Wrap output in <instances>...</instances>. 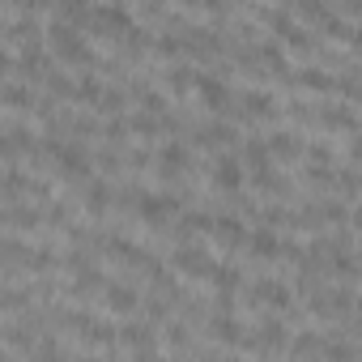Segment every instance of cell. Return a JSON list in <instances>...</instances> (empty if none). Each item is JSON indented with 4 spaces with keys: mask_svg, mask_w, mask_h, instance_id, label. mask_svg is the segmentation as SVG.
<instances>
[{
    "mask_svg": "<svg viewBox=\"0 0 362 362\" xmlns=\"http://www.w3.org/2000/svg\"><path fill=\"white\" fill-rule=\"evenodd\" d=\"M47 52L64 64H77V69H90L94 64V47L86 39L81 26H69V22H47Z\"/></svg>",
    "mask_w": 362,
    "mask_h": 362,
    "instance_id": "6da1fadb",
    "label": "cell"
},
{
    "mask_svg": "<svg viewBox=\"0 0 362 362\" xmlns=\"http://www.w3.org/2000/svg\"><path fill=\"white\" fill-rule=\"evenodd\" d=\"M136 214H141V222L149 226V230H162V226H170V222H179V201L170 197V192H141L136 197Z\"/></svg>",
    "mask_w": 362,
    "mask_h": 362,
    "instance_id": "7a4b0ae2",
    "label": "cell"
},
{
    "mask_svg": "<svg viewBox=\"0 0 362 362\" xmlns=\"http://www.w3.org/2000/svg\"><path fill=\"white\" fill-rule=\"evenodd\" d=\"M170 264H175V273H184V277H214L218 273V260L205 252V243H179Z\"/></svg>",
    "mask_w": 362,
    "mask_h": 362,
    "instance_id": "3957f363",
    "label": "cell"
},
{
    "mask_svg": "<svg viewBox=\"0 0 362 362\" xmlns=\"http://www.w3.org/2000/svg\"><path fill=\"white\" fill-rule=\"evenodd\" d=\"M86 26H90V30H103V35H119V39H124V35L136 26V18H132L124 5H94Z\"/></svg>",
    "mask_w": 362,
    "mask_h": 362,
    "instance_id": "277c9868",
    "label": "cell"
},
{
    "mask_svg": "<svg viewBox=\"0 0 362 362\" xmlns=\"http://www.w3.org/2000/svg\"><path fill=\"white\" fill-rule=\"evenodd\" d=\"M247 184V166L239 153H218L214 158V188L218 192H239Z\"/></svg>",
    "mask_w": 362,
    "mask_h": 362,
    "instance_id": "5b68a950",
    "label": "cell"
},
{
    "mask_svg": "<svg viewBox=\"0 0 362 362\" xmlns=\"http://www.w3.org/2000/svg\"><path fill=\"white\" fill-rule=\"evenodd\" d=\"M153 162H158V170H162L166 179H179V175H188L192 153H188V145H184V141H166V145H158Z\"/></svg>",
    "mask_w": 362,
    "mask_h": 362,
    "instance_id": "8992f818",
    "label": "cell"
},
{
    "mask_svg": "<svg viewBox=\"0 0 362 362\" xmlns=\"http://www.w3.org/2000/svg\"><path fill=\"white\" fill-rule=\"evenodd\" d=\"M197 98H201L209 111H226V107H230V81L218 77V73H201V81H197Z\"/></svg>",
    "mask_w": 362,
    "mask_h": 362,
    "instance_id": "52a82bcc",
    "label": "cell"
},
{
    "mask_svg": "<svg viewBox=\"0 0 362 362\" xmlns=\"http://www.w3.org/2000/svg\"><path fill=\"white\" fill-rule=\"evenodd\" d=\"M209 337H214L218 345H226V349H235V345H252V332H247L235 315H214V320H209Z\"/></svg>",
    "mask_w": 362,
    "mask_h": 362,
    "instance_id": "ba28073f",
    "label": "cell"
},
{
    "mask_svg": "<svg viewBox=\"0 0 362 362\" xmlns=\"http://www.w3.org/2000/svg\"><path fill=\"white\" fill-rule=\"evenodd\" d=\"M264 145H269L273 162H298V158H307V145H303V141H298V132H290V128H281V132L264 136Z\"/></svg>",
    "mask_w": 362,
    "mask_h": 362,
    "instance_id": "9c48e42d",
    "label": "cell"
},
{
    "mask_svg": "<svg viewBox=\"0 0 362 362\" xmlns=\"http://www.w3.org/2000/svg\"><path fill=\"white\" fill-rule=\"evenodd\" d=\"M214 214H205V209H184L179 214V222H175V230H179V239L184 243H197V235H214Z\"/></svg>",
    "mask_w": 362,
    "mask_h": 362,
    "instance_id": "30bf717a",
    "label": "cell"
},
{
    "mask_svg": "<svg viewBox=\"0 0 362 362\" xmlns=\"http://www.w3.org/2000/svg\"><path fill=\"white\" fill-rule=\"evenodd\" d=\"M252 298H256L260 307H273V311H286V307L294 303V294H290V286H286V281H273V277H264V281H256V286H252Z\"/></svg>",
    "mask_w": 362,
    "mask_h": 362,
    "instance_id": "8fae6325",
    "label": "cell"
},
{
    "mask_svg": "<svg viewBox=\"0 0 362 362\" xmlns=\"http://www.w3.org/2000/svg\"><path fill=\"white\" fill-rule=\"evenodd\" d=\"M247 252H252L256 260H277V256L286 252V243H281V235H277L273 226H260V230H252Z\"/></svg>",
    "mask_w": 362,
    "mask_h": 362,
    "instance_id": "7c38bea8",
    "label": "cell"
},
{
    "mask_svg": "<svg viewBox=\"0 0 362 362\" xmlns=\"http://www.w3.org/2000/svg\"><path fill=\"white\" fill-rule=\"evenodd\" d=\"M286 337H290V332H286V324H281V320H260V328L252 332V341H256L264 354H281V349L290 345Z\"/></svg>",
    "mask_w": 362,
    "mask_h": 362,
    "instance_id": "4fadbf2b",
    "label": "cell"
},
{
    "mask_svg": "<svg viewBox=\"0 0 362 362\" xmlns=\"http://www.w3.org/2000/svg\"><path fill=\"white\" fill-rule=\"evenodd\" d=\"M0 98H5L9 111H35V90H30V81L5 77V86H0Z\"/></svg>",
    "mask_w": 362,
    "mask_h": 362,
    "instance_id": "5bb4252c",
    "label": "cell"
},
{
    "mask_svg": "<svg viewBox=\"0 0 362 362\" xmlns=\"http://www.w3.org/2000/svg\"><path fill=\"white\" fill-rule=\"evenodd\" d=\"M273 111H277L273 90H260V86L243 90V115H252V119H273Z\"/></svg>",
    "mask_w": 362,
    "mask_h": 362,
    "instance_id": "9a60e30c",
    "label": "cell"
},
{
    "mask_svg": "<svg viewBox=\"0 0 362 362\" xmlns=\"http://www.w3.org/2000/svg\"><path fill=\"white\" fill-rule=\"evenodd\" d=\"M214 235L222 239V247H247V239H252V230L235 218V214H218V222H214Z\"/></svg>",
    "mask_w": 362,
    "mask_h": 362,
    "instance_id": "2e32d148",
    "label": "cell"
},
{
    "mask_svg": "<svg viewBox=\"0 0 362 362\" xmlns=\"http://www.w3.org/2000/svg\"><path fill=\"white\" fill-rule=\"evenodd\" d=\"M107 307H111V311H119V315H132V311L141 307V298H136V290H132V286L111 281V286H107Z\"/></svg>",
    "mask_w": 362,
    "mask_h": 362,
    "instance_id": "e0dca14e",
    "label": "cell"
},
{
    "mask_svg": "<svg viewBox=\"0 0 362 362\" xmlns=\"http://www.w3.org/2000/svg\"><path fill=\"white\" fill-rule=\"evenodd\" d=\"M111 201H115L111 184H103V179H90V184H86V214H107Z\"/></svg>",
    "mask_w": 362,
    "mask_h": 362,
    "instance_id": "ac0fdd59",
    "label": "cell"
},
{
    "mask_svg": "<svg viewBox=\"0 0 362 362\" xmlns=\"http://www.w3.org/2000/svg\"><path fill=\"white\" fill-rule=\"evenodd\" d=\"M320 124H324V128H332V132H337V128H345V132H354V128H358L354 111H349V107H337V103H324V107H320Z\"/></svg>",
    "mask_w": 362,
    "mask_h": 362,
    "instance_id": "d6986e66",
    "label": "cell"
},
{
    "mask_svg": "<svg viewBox=\"0 0 362 362\" xmlns=\"http://www.w3.org/2000/svg\"><path fill=\"white\" fill-rule=\"evenodd\" d=\"M197 81H201V73H197L192 64H175V69L166 73V86H170L175 94H197Z\"/></svg>",
    "mask_w": 362,
    "mask_h": 362,
    "instance_id": "ffe728a7",
    "label": "cell"
},
{
    "mask_svg": "<svg viewBox=\"0 0 362 362\" xmlns=\"http://www.w3.org/2000/svg\"><path fill=\"white\" fill-rule=\"evenodd\" d=\"M107 252H111L115 260H124V264H132V269H136V264H145V252H141L136 243H128L124 235H115V239L107 243Z\"/></svg>",
    "mask_w": 362,
    "mask_h": 362,
    "instance_id": "44dd1931",
    "label": "cell"
},
{
    "mask_svg": "<svg viewBox=\"0 0 362 362\" xmlns=\"http://www.w3.org/2000/svg\"><path fill=\"white\" fill-rule=\"evenodd\" d=\"M298 81H303L307 90H315V94H332V90H337V77H328V73H324V69H315V64H311V69H303V73H298Z\"/></svg>",
    "mask_w": 362,
    "mask_h": 362,
    "instance_id": "7402d4cb",
    "label": "cell"
},
{
    "mask_svg": "<svg viewBox=\"0 0 362 362\" xmlns=\"http://www.w3.org/2000/svg\"><path fill=\"white\" fill-rule=\"evenodd\" d=\"M128 124H132V132H136V136H145V141H149V136H158V132L166 128V119H158V115H149V111H132V115H128Z\"/></svg>",
    "mask_w": 362,
    "mask_h": 362,
    "instance_id": "603a6c76",
    "label": "cell"
},
{
    "mask_svg": "<svg viewBox=\"0 0 362 362\" xmlns=\"http://www.w3.org/2000/svg\"><path fill=\"white\" fill-rule=\"evenodd\" d=\"M214 286H218V298H230V294L243 286V277H239V269H235V264H218Z\"/></svg>",
    "mask_w": 362,
    "mask_h": 362,
    "instance_id": "cb8c5ba5",
    "label": "cell"
},
{
    "mask_svg": "<svg viewBox=\"0 0 362 362\" xmlns=\"http://www.w3.org/2000/svg\"><path fill=\"white\" fill-rule=\"evenodd\" d=\"M320 349H324V345H320V337H315V332H298V337H294V345H290V354H294L298 362H307V358H315Z\"/></svg>",
    "mask_w": 362,
    "mask_h": 362,
    "instance_id": "d4e9b609",
    "label": "cell"
},
{
    "mask_svg": "<svg viewBox=\"0 0 362 362\" xmlns=\"http://www.w3.org/2000/svg\"><path fill=\"white\" fill-rule=\"evenodd\" d=\"M119 341L145 354V349H149V328H145V324H124V328H119Z\"/></svg>",
    "mask_w": 362,
    "mask_h": 362,
    "instance_id": "484cf974",
    "label": "cell"
},
{
    "mask_svg": "<svg viewBox=\"0 0 362 362\" xmlns=\"http://www.w3.org/2000/svg\"><path fill=\"white\" fill-rule=\"evenodd\" d=\"M94 111H103V115H111V119H119V111H124V94H119L115 86H107V94H103V103H98Z\"/></svg>",
    "mask_w": 362,
    "mask_h": 362,
    "instance_id": "4316f807",
    "label": "cell"
},
{
    "mask_svg": "<svg viewBox=\"0 0 362 362\" xmlns=\"http://www.w3.org/2000/svg\"><path fill=\"white\" fill-rule=\"evenodd\" d=\"M324 358L328 362H354V349L349 345H324Z\"/></svg>",
    "mask_w": 362,
    "mask_h": 362,
    "instance_id": "83f0119b",
    "label": "cell"
},
{
    "mask_svg": "<svg viewBox=\"0 0 362 362\" xmlns=\"http://www.w3.org/2000/svg\"><path fill=\"white\" fill-rule=\"evenodd\" d=\"M349 158H354V162L362 166V136H354V145H349Z\"/></svg>",
    "mask_w": 362,
    "mask_h": 362,
    "instance_id": "f1b7e54d",
    "label": "cell"
},
{
    "mask_svg": "<svg viewBox=\"0 0 362 362\" xmlns=\"http://www.w3.org/2000/svg\"><path fill=\"white\" fill-rule=\"evenodd\" d=\"M354 230H358V235H362V205H358V209H354Z\"/></svg>",
    "mask_w": 362,
    "mask_h": 362,
    "instance_id": "f546056e",
    "label": "cell"
},
{
    "mask_svg": "<svg viewBox=\"0 0 362 362\" xmlns=\"http://www.w3.org/2000/svg\"><path fill=\"white\" fill-rule=\"evenodd\" d=\"M205 362H235V358H205Z\"/></svg>",
    "mask_w": 362,
    "mask_h": 362,
    "instance_id": "4dcf8cb0",
    "label": "cell"
},
{
    "mask_svg": "<svg viewBox=\"0 0 362 362\" xmlns=\"http://www.w3.org/2000/svg\"><path fill=\"white\" fill-rule=\"evenodd\" d=\"M358 311H362V294H358Z\"/></svg>",
    "mask_w": 362,
    "mask_h": 362,
    "instance_id": "1f68e13d",
    "label": "cell"
},
{
    "mask_svg": "<svg viewBox=\"0 0 362 362\" xmlns=\"http://www.w3.org/2000/svg\"><path fill=\"white\" fill-rule=\"evenodd\" d=\"M5 362H13V358H5Z\"/></svg>",
    "mask_w": 362,
    "mask_h": 362,
    "instance_id": "d6a6232c",
    "label": "cell"
}]
</instances>
